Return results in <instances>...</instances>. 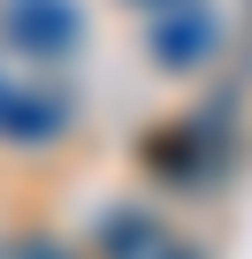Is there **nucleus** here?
<instances>
[{
  "instance_id": "nucleus-3",
  "label": "nucleus",
  "mask_w": 252,
  "mask_h": 259,
  "mask_svg": "<svg viewBox=\"0 0 252 259\" xmlns=\"http://www.w3.org/2000/svg\"><path fill=\"white\" fill-rule=\"evenodd\" d=\"M0 16H8V31L31 54H69L77 46V8H69V0H8Z\"/></svg>"
},
{
  "instance_id": "nucleus-5",
  "label": "nucleus",
  "mask_w": 252,
  "mask_h": 259,
  "mask_svg": "<svg viewBox=\"0 0 252 259\" xmlns=\"http://www.w3.org/2000/svg\"><path fill=\"white\" fill-rule=\"evenodd\" d=\"M153 259H199V251H184V244H161V251H153Z\"/></svg>"
},
{
  "instance_id": "nucleus-4",
  "label": "nucleus",
  "mask_w": 252,
  "mask_h": 259,
  "mask_svg": "<svg viewBox=\"0 0 252 259\" xmlns=\"http://www.w3.org/2000/svg\"><path fill=\"white\" fill-rule=\"evenodd\" d=\"M161 244H168V236H161L153 221H138V213H115V221H107V251H115V259H153Z\"/></svg>"
},
{
  "instance_id": "nucleus-7",
  "label": "nucleus",
  "mask_w": 252,
  "mask_h": 259,
  "mask_svg": "<svg viewBox=\"0 0 252 259\" xmlns=\"http://www.w3.org/2000/svg\"><path fill=\"white\" fill-rule=\"evenodd\" d=\"M161 8H184V0H161Z\"/></svg>"
},
{
  "instance_id": "nucleus-1",
  "label": "nucleus",
  "mask_w": 252,
  "mask_h": 259,
  "mask_svg": "<svg viewBox=\"0 0 252 259\" xmlns=\"http://www.w3.org/2000/svg\"><path fill=\"white\" fill-rule=\"evenodd\" d=\"M214 46H222V23L199 8V0H184V8H168V16L153 23V61H161V69H176V76H184V69H199Z\"/></svg>"
},
{
  "instance_id": "nucleus-2",
  "label": "nucleus",
  "mask_w": 252,
  "mask_h": 259,
  "mask_svg": "<svg viewBox=\"0 0 252 259\" xmlns=\"http://www.w3.org/2000/svg\"><path fill=\"white\" fill-rule=\"evenodd\" d=\"M146 160H153L168 183H206V168L222 160L214 122H184V130H161V138H146ZM214 176H222V168H214Z\"/></svg>"
},
{
  "instance_id": "nucleus-6",
  "label": "nucleus",
  "mask_w": 252,
  "mask_h": 259,
  "mask_svg": "<svg viewBox=\"0 0 252 259\" xmlns=\"http://www.w3.org/2000/svg\"><path fill=\"white\" fill-rule=\"evenodd\" d=\"M23 259H61V251H54V244H31V251H23Z\"/></svg>"
}]
</instances>
